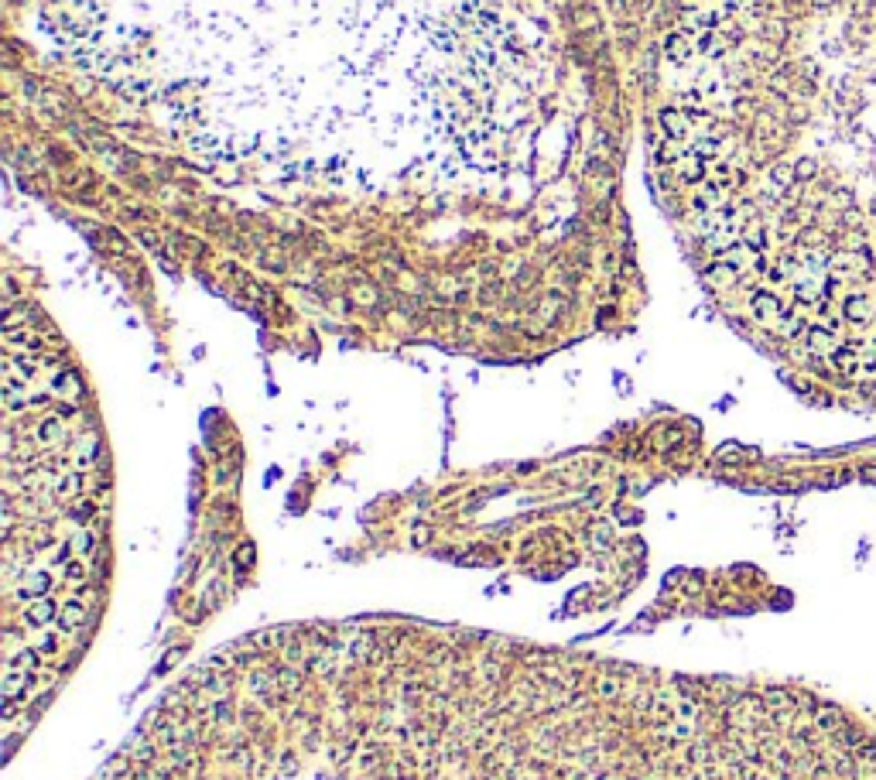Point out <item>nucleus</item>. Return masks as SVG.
<instances>
[{
    "label": "nucleus",
    "instance_id": "nucleus-1",
    "mask_svg": "<svg viewBox=\"0 0 876 780\" xmlns=\"http://www.w3.org/2000/svg\"><path fill=\"white\" fill-rule=\"evenodd\" d=\"M89 780H876V722L414 616L260 626L192 664Z\"/></svg>",
    "mask_w": 876,
    "mask_h": 780
},
{
    "label": "nucleus",
    "instance_id": "nucleus-2",
    "mask_svg": "<svg viewBox=\"0 0 876 780\" xmlns=\"http://www.w3.org/2000/svg\"><path fill=\"white\" fill-rule=\"evenodd\" d=\"M4 411V722L14 742L86 650L106 596L103 442L76 370L14 308Z\"/></svg>",
    "mask_w": 876,
    "mask_h": 780
},
{
    "label": "nucleus",
    "instance_id": "nucleus-3",
    "mask_svg": "<svg viewBox=\"0 0 876 780\" xmlns=\"http://www.w3.org/2000/svg\"><path fill=\"white\" fill-rule=\"evenodd\" d=\"M695 38L692 35H684V31H675V35H667V41H664V59L671 62V65H692L695 62Z\"/></svg>",
    "mask_w": 876,
    "mask_h": 780
},
{
    "label": "nucleus",
    "instance_id": "nucleus-4",
    "mask_svg": "<svg viewBox=\"0 0 876 780\" xmlns=\"http://www.w3.org/2000/svg\"><path fill=\"white\" fill-rule=\"evenodd\" d=\"M658 120H661L667 137H675V140H688L692 137V117H688L684 106H664L661 113H658Z\"/></svg>",
    "mask_w": 876,
    "mask_h": 780
},
{
    "label": "nucleus",
    "instance_id": "nucleus-5",
    "mask_svg": "<svg viewBox=\"0 0 876 780\" xmlns=\"http://www.w3.org/2000/svg\"><path fill=\"white\" fill-rule=\"evenodd\" d=\"M726 48H729V38L722 31H702V35H695V52H699L702 59H722Z\"/></svg>",
    "mask_w": 876,
    "mask_h": 780
},
{
    "label": "nucleus",
    "instance_id": "nucleus-6",
    "mask_svg": "<svg viewBox=\"0 0 876 780\" xmlns=\"http://www.w3.org/2000/svg\"><path fill=\"white\" fill-rule=\"evenodd\" d=\"M794 178H798V168H794L791 161H780V165L770 168V185H774V189H791Z\"/></svg>",
    "mask_w": 876,
    "mask_h": 780
},
{
    "label": "nucleus",
    "instance_id": "nucleus-7",
    "mask_svg": "<svg viewBox=\"0 0 876 780\" xmlns=\"http://www.w3.org/2000/svg\"><path fill=\"white\" fill-rule=\"evenodd\" d=\"M794 168H798V178L815 175V161H801V165H794Z\"/></svg>",
    "mask_w": 876,
    "mask_h": 780
},
{
    "label": "nucleus",
    "instance_id": "nucleus-8",
    "mask_svg": "<svg viewBox=\"0 0 876 780\" xmlns=\"http://www.w3.org/2000/svg\"><path fill=\"white\" fill-rule=\"evenodd\" d=\"M722 7H729V11L736 14V11H743V7H750V0H722Z\"/></svg>",
    "mask_w": 876,
    "mask_h": 780
}]
</instances>
